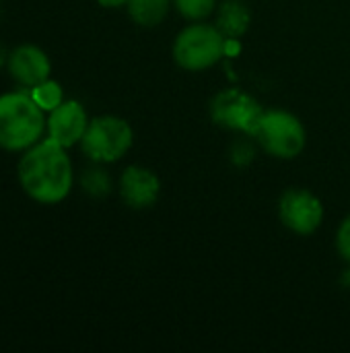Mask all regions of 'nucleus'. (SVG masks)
<instances>
[{
	"mask_svg": "<svg viewBox=\"0 0 350 353\" xmlns=\"http://www.w3.org/2000/svg\"><path fill=\"white\" fill-rule=\"evenodd\" d=\"M134 132L124 118L99 116L93 118L80 141L83 153L99 163H111L122 159L132 147Z\"/></svg>",
	"mask_w": 350,
	"mask_h": 353,
	"instance_id": "nucleus-4",
	"label": "nucleus"
},
{
	"mask_svg": "<svg viewBox=\"0 0 350 353\" xmlns=\"http://www.w3.org/2000/svg\"><path fill=\"white\" fill-rule=\"evenodd\" d=\"M278 217L291 232L309 236L324 221V205L314 192L305 188H291L278 201Z\"/></svg>",
	"mask_w": 350,
	"mask_h": 353,
	"instance_id": "nucleus-7",
	"label": "nucleus"
},
{
	"mask_svg": "<svg viewBox=\"0 0 350 353\" xmlns=\"http://www.w3.org/2000/svg\"><path fill=\"white\" fill-rule=\"evenodd\" d=\"M161 192V182L149 168L132 165L124 170L120 178V194L124 203L132 209H149L157 203Z\"/></svg>",
	"mask_w": 350,
	"mask_h": 353,
	"instance_id": "nucleus-10",
	"label": "nucleus"
},
{
	"mask_svg": "<svg viewBox=\"0 0 350 353\" xmlns=\"http://www.w3.org/2000/svg\"><path fill=\"white\" fill-rule=\"evenodd\" d=\"M126 8L134 23L142 27H155L167 17L169 0H128Z\"/></svg>",
	"mask_w": 350,
	"mask_h": 353,
	"instance_id": "nucleus-12",
	"label": "nucleus"
},
{
	"mask_svg": "<svg viewBox=\"0 0 350 353\" xmlns=\"http://www.w3.org/2000/svg\"><path fill=\"white\" fill-rule=\"evenodd\" d=\"M47 120L27 91L0 95V149L27 151L39 143Z\"/></svg>",
	"mask_w": 350,
	"mask_h": 353,
	"instance_id": "nucleus-2",
	"label": "nucleus"
},
{
	"mask_svg": "<svg viewBox=\"0 0 350 353\" xmlns=\"http://www.w3.org/2000/svg\"><path fill=\"white\" fill-rule=\"evenodd\" d=\"M4 56H6V54H4V52H2V48H0V64L4 62Z\"/></svg>",
	"mask_w": 350,
	"mask_h": 353,
	"instance_id": "nucleus-18",
	"label": "nucleus"
},
{
	"mask_svg": "<svg viewBox=\"0 0 350 353\" xmlns=\"http://www.w3.org/2000/svg\"><path fill=\"white\" fill-rule=\"evenodd\" d=\"M225 46L227 37L217 25L194 23L175 37L173 58L184 70H206L225 56Z\"/></svg>",
	"mask_w": 350,
	"mask_h": 353,
	"instance_id": "nucleus-3",
	"label": "nucleus"
},
{
	"mask_svg": "<svg viewBox=\"0 0 350 353\" xmlns=\"http://www.w3.org/2000/svg\"><path fill=\"white\" fill-rule=\"evenodd\" d=\"M89 122L91 120L87 118V112L78 101H74V99L62 101L56 110L50 112L47 126H45L47 139H52L58 145L68 149L83 141Z\"/></svg>",
	"mask_w": 350,
	"mask_h": 353,
	"instance_id": "nucleus-8",
	"label": "nucleus"
},
{
	"mask_svg": "<svg viewBox=\"0 0 350 353\" xmlns=\"http://www.w3.org/2000/svg\"><path fill=\"white\" fill-rule=\"evenodd\" d=\"M252 21V12L243 0H225L219 6L217 14V27L227 39H237L241 37Z\"/></svg>",
	"mask_w": 350,
	"mask_h": 353,
	"instance_id": "nucleus-11",
	"label": "nucleus"
},
{
	"mask_svg": "<svg viewBox=\"0 0 350 353\" xmlns=\"http://www.w3.org/2000/svg\"><path fill=\"white\" fill-rule=\"evenodd\" d=\"M260 145L278 159H293L305 149L307 132L301 120L285 110H268L262 114L254 134Z\"/></svg>",
	"mask_w": 350,
	"mask_h": 353,
	"instance_id": "nucleus-5",
	"label": "nucleus"
},
{
	"mask_svg": "<svg viewBox=\"0 0 350 353\" xmlns=\"http://www.w3.org/2000/svg\"><path fill=\"white\" fill-rule=\"evenodd\" d=\"M97 2L105 8H118V6H124L128 0H97Z\"/></svg>",
	"mask_w": 350,
	"mask_h": 353,
	"instance_id": "nucleus-17",
	"label": "nucleus"
},
{
	"mask_svg": "<svg viewBox=\"0 0 350 353\" xmlns=\"http://www.w3.org/2000/svg\"><path fill=\"white\" fill-rule=\"evenodd\" d=\"M210 114L219 126L239 130V132L254 137L264 110L248 93H241L237 89H227L212 99Z\"/></svg>",
	"mask_w": 350,
	"mask_h": 353,
	"instance_id": "nucleus-6",
	"label": "nucleus"
},
{
	"mask_svg": "<svg viewBox=\"0 0 350 353\" xmlns=\"http://www.w3.org/2000/svg\"><path fill=\"white\" fill-rule=\"evenodd\" d=\"M8 72L19 85L31 89V87L43 83L45 79H50L52 64H50L47 54L41 48L25 43V46H19L10 52Z\"/></svg>",
	"mask_w": 350,
	"mask_h": 353,
	"instance_id": "nucleus-9",
	"label": "nucleus"
},
{
	"mask_svg": "<svg viewBox=\"0 0 350 353\" xmlns=\"http://www.w3.org/2000/svg\"><path fill=\"white\" fill-rule=\"evenodd\" d=\"M80 186L91 196H105L111 190V178L101 168H91L83 174Z\"/></svg>",
	"mask_w": 350,
	"mask_h": 353,
	"instance_id": "nucleus-14",
	"label": "nucleus"
},
{
	"mask_svg": "<svg viewBox=\"0 0 350 353\" xmlns=\"http://www.w3.org/2000/svg\"><path fill=\"white\" fill-rule=\"evenodd\" d=\"M31 97L33 101L43 110V112H52L56 110L62 101H64V91H62V85L52 81V79H45L43 83L31 87Z\"/></svg>",
	"mask_w": 350,
	"mask_h": 353,
	"instance_id": "nucleus-13",
	"label": "nucleus"
},
{
	"mask_svg": "<svg viewBox=\"0 0 350 353\" xmlns=\"http://www.w3.org/2000/svg\"><path fill=\"white\" fill-rule=\"evenodd\" d=\"M19 182L25 194L41 205H56L70 194L74 174L66 147L52 139L39 141L19 161Z\"/></svg>",
	"mask_w": 350,
	"mask_h": 353,
	"instance_id": "nucleus-1",
	"label": "nucleus"
},
{
	"mask_svg": "<svg viewBox=\"0 0 350 353\" xmlns=\"http://www.w3.org/2000/svg\"><path fill=\"white\" fill-rule=\"evenodd\" d=\"M173 2H175V8L179 10V14H184L186 19H192V21L206 19L217 8V0H173Z\"/></svg>",
	"mask_w": 350,
	"mask_h": 353,
	"instance_id": "nucleus-15",
	"label": "nucleus"
},
{
	"mask_svg": "<svg viewBox=\"0 0 350 353\" xmlns=\"http://www.w3.org/2000/svg\"><path fill=\"white\" fill-rule=\"evenodd\" d=\"M336 248L340 252V256L350 263V215L340 223L338 234H336Z\"/></svg>",
	"mask_w": 350,
	"mask_h": 353,
	"instance_id": "nucleus-16",
	"label": "nucleus"
}]
</instances>
